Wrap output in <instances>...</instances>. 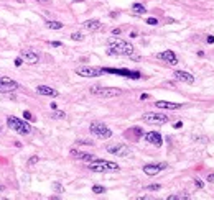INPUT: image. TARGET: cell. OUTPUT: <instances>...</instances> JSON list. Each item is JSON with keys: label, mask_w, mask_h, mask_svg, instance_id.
<instances>
[{"label": "cell", "mask_w": 214, "mask_h": 200, "mask_svg": "<svg viewBox=\"0 0 214 200\" xmlns=\"http://www.w3.org/2000/svg\"><path fill=\"white\" fill-rule=\"evenodd\" d=\"M107 44H109V49H107L109 56H132L135 51V48L130 43L124 41L120 38H109Z\"/></svg>", "instance_id": "obj_1"}, {"label": "cell", "mask_w": 214, "mask_h": 200, "mask_svg": "<svg viewBox=\"0 0 214 200\" xmlns=\"http://www.w3.org/2000/svg\"><path fill=\"white\" fill-rule=\"evenodd\" d=\"M87 169L92 172H117L120 167L117 163H110L104 159H92V161H89Z\"/></svg>", "instance_id": "obj_2"}, {"label": "cell", "mask_w": 214, "mask_h": 200, "mask_svg": "<svg viewBox=\"0 0 214 200\" xmlns=\"http://www.w3.org/2000/svg\"><path fill=\"white\" fill-rule=\"evenodd\" d=\"M7 125H9V128L13 130L15 133H20V135H30L31 133L30 123L25 121V120H20L18 117H9L7 118Z\"/></svg>", "instance_id": "obj_3"}, {"label": "cell", "mask_w": 214, "mask_h": 200, "mask_svg": "<svg viewBox=\"0 0 214 200\" xmlns=\"http://www.w3.org/2000/svg\"><path fill=\"white\" fill-rule=\"evenodd\" d=\"M91 94L97 97H102V99H112V97H119L122 94L120 89L115 87H99V85H92L91 87Z\"/></svg>", "instance_id": "obj_4"}, {"label": "cell", "mask_w": 214, "mask_h": 200, "mask_svg": "<svg viewBox=\"0 0 214 200\" xmlns=\"http://www.w3.org/2000/svg\"><path fill=\"white\" fill-rule=\"evenodd\" d=\"M89 130H91V133L94 136L101 138V139H109L112 136V130L107 125H104V123H99V121H92L91 126H89Z\"/></svg>", "instance_id": "obj_5"}, {"label": "cell", "mask_w": 214, "mask_h": 200, "mask_svg": "<svg viewBox=\"0 0 214 200\" xmlns=\"http://www.w3.org/2000/svg\"><path fill=\"white\" fill-rule=\"evenodd\" d=\"M142 120L148 125H165L168 123V115H163V113H155V112H148V113H143Z\"/></svg>", "instance_id": "obj_6"}, {"label": "cell", "mask_w": 214, "mask_h": 200, "mask_svg": "<svg viewBox=\"0 0 214 200\" xmlns=\"http://www.w3.org/2000/svg\"><path fill=\"white\" fill-rule=\"evenodd\" d=\"M76 74L81 77H99L104 74L102 67H92V66H81L76 67Z\"/></svg>", "instance_id": "obj_7"}, {"label": "cell", "mask_w": 214, "mask_h": 200, "mask_svg": "<svg viewBox=\"0 0 214 200\" xmlns=\"http://www.w3.org/2000/svg\"><path fill=\"white\" fill-rule=\"evenodd\" d=\"M105 149H107V153L117 156V158H125V156L130 154V148L127 144H122V143H119V144H109Z\"/></svg>", "instance_id": "obj_8"}, {"label": "cell", "mask_w": 214, "mask_h": 200, "mask_svg": "<svg viewBox=\"0 0 214 200\" xmlns=\"http://www.w3.org/2000/svg\"><path fill=\"white\" fill-rule=\"evenodd\" d=\"M17 89H18V82H17V80L10 79V77H4V75H0V92H2V94L15 92Z\"/></svg>", "instance_id": "obj_9"}, {"label": "cell", "mask_w": 214, "mask_h": 200, "mask_svg": "<svg viewBox=\"0 0 214 200\" xmlns=\"http://www.w3.org/2000/svg\"><path fill=\"white\" fill-rule=\"evenodd\" d=\"M168 164L166 163H160V164H147V166H143V172L147 175H156L160 171H163V169H166Z\"/></svg>", "instance_id": "obj_10"}, {"label": "cell", "mask_w": 214, "mask_h": 200, "mask_svg": "<svg viewBox=\"0 0 214 200\" xmlns=\"http://www.w3.org/2000/svg\"><path fill=\"white\" fill-rule=\"evenodd\" d=\"M156 58L161 59V61H165V63H168L170 66H176V64H178L176 54H175L173 51H170V49L163 51V53H158V54H156Z\"/></svg>", "instance_id": "obj_11"}, {"label": "cell", "mask_w": 214, "mask_h": 200, "mask_svg": "<svg viewBox=\"0 0 214 200\" xmlns=\"http://www.w3.org/2000/svg\"><path fill=\"white\" fill-rule=\"evenodd\" d=\"M145 141H148L150 144L160 148V146L163 144V138H161V135H160L158 131H148V133L145 135Z\"/></svg>", "instance_id": "obj_12"}, {"label": "cell", "mask_w": 214, "mask_h": 200, "mask_svg": "<svg viewBox=\"0 0 214 200\" xmlns=\"http://www.w3.org/2000/svg\"><path fill=\"white\" fill-rule=\"evenodd\" d=\"M102 71L110 72V74H122L125 77H130V79H140V72H132V71H127V69H109V67H105Z\"/></svg>", "instance_id": "obj_13"}, {"label": "cell", "mask_w": 214, "mask_h": 200, "mask_svg": "<svg viewBox=\"0 0 214 200\" xmlns=\"http://www.w3.org/2000/svg\"><path fill=\"white\" fill-rule=\"evenodd\" d=\"M175 79L180 80V82H185V84H193L194 82V75L189 74L186 71H175Z\"/></svg>", "instance_id": "obj_14"}, {"label": "cell", "mask_w": 214, "mask_h": 200, "mask_svg": "<svg viewBox=\"0 0 214 200\" xmlns=\"http://www.w3.org/2000/svg\"><path fill=\"white\" fill-rule=\"evenodd\" d=\"M21 58L25 59L28 64H38L40 63V56L36 53H33L31 49H23L21 51Z\"/></svg>", "instance_id": "obj_15"}, {"label": "cell", "mask_w": 214, "mask_h": 200, "mask_svg": "<svg viewBox=\"0 0 214 200\" xmlns=\"http://www.w3.org/2000/svg\"><path fill=\"white\" fill-rule=\"evenodd\" d=\"M36 92L40 95H45V97H58L59 95V92L56 90V89L50 87V85H38Z\"/></svg>", "instance_id": "obj_16"}, {"label": "cell", "mask_w": 214, "mask_h": 200, "mask_svg": "<svg viewBox=\"0 0 214 200\" xmlns=\"http://www.w3.org/2000/svg\"><path fill=\"white\" fill-rule=\"evenodd\" d=\"M155 107L156 108H163V110H178V108H181L183 105L173 104V102H165V100H158V102H155Z\"/></svg>", "instance_id": "obj_17"}, {"label": "cell", "mask_w": 214, "mask_h": 200, "mask_svg": "<svg viewBox=\"0 0 214 200\" xmlns=\"http://www.w3.org/2000/svg\"><path fill=\"white\" fill-rule=\"evenodd\" d=\"M69 154L73 156L74 159H81V161H92L94 156L89 154V153H84V151H77V149H71Z\"/></svg>", "instance_id": "obj_18"}, {"label": "cell", "mask_w": 214, "mask_h": 200, "mask_svg": "<svg viewBox=\"0 0 214 200\" xmlns=\"http://www.w3.org/2000/svg\"><path fill=\"white\" fill-rule=\"evenodd\" d=\"M82 25H84V28L89 30V31H97V30L102 28V23L99 20H86Z\"/></svg>", "instance_id": "obj_19"}, {"label": "cell", "mask_w": 214, "mask_h": 200, "mask_svg": "<svg viewBox=\"0 0 214 200\" xmlns=\"http://www.w3.org/2000/svg\"><path fill=\"white\" fill-rule=\"evenodd\" d=\"M45 25H46V28H50V30H61L64 26L61 21H56V20H50V21H46Z\"/></svg>", "instance_id": "obj_20"}, {"label": "cell", "mask_w": 214, "mask_h": 200, "mask_svg": "<svg viewBox=\"0 0 214 200\" xmlns=\"http://www.w3.org/2000/svg\"><path fill=\"white\" fill-rule=\"evenodd\" d=\"M132 10H134L135 13H140V15L147 13V8H145L142 4H134V5H132Z\"/></svg>", "instance_id": "obj_21"}, {"label": "cell", "mask_w": 214, "mask_h": 200, "mask_svg": "<svg viewBox=\"0 0 214 200\" xmlns=\"http://www.w3.org/2000/svg\"><path fill=\"white\" fill-rule=\"evenodd\" d=\"M53 190H55L56 194H63V192H64V187H63V185H61L59 182H55V184H53Z\"/></svg>", "instance_id": "obj_22"}, {"label": "cell", "mask_w": 214, "mask_h": 200, "mask_svg": "<svg viewBox=\"0 0 214 200\" xmlns=\"http://www.w3.org/2000/svg\"><path fill=\"white\" fill-rule=\"evenodd\" d=\"M71 39H73V41H82L84 36H82V33L76 31V33H73V35H71Z\"/></svg>", "instance_id": "obj_23"}, {"label": "cell", "mask_w": 214, "mask_h": 200, "mask_svg": "<svg viewBox=\"0 0 214 200\" xmlns=\"http://www.w3.org/2000/svg\"><path fill=\"white\" fill-rule=\"evenodd\" d=\"M92 192L94 194H104L105 187H102V185H92Z\"/></svg>", "instance_id": "obj_24"}, {"label": "cell", "mask_w": 214, "mask_h": 200, "mask_svg": "<svg viewBox=\"0 0 214 200\" xmlns=\"http://www.w3.org/2000/svg\"><path fill=\"white\" fill-rule=\"evenodd\" d=\"M161 189V185L160 184H150V185H147V190H151V192H156Z\"/></svg>", "instance_id": "obj_25"}, {"label": "cell", "mask_w": 214, "mask_h": 200, "mask_svg": "<svg viewBox=\"0 0 214 200\" xmlns=\"http://www.w3.org/2000/svg\"><path fill=\"white\" fill-rule=\"evenodd\" d=\"M23 118H25V120H28V121H31V120L35 121L33 113H31V112H28V110H25V112H23Z\"/></svg>", "instance_id": "obj_26"}, {"label": "cell", "mask_w": 214, "mask_h": 200, "mask_svg": "<svg viewBox=\"0 0 214 200\" xmlns=\"http://www.w3.org/2000/svg\"><path fill=\"white\" fill-rule=\"evenodd\" d=\"M51 117H53V118H64V117H66V113H64V112H61V110H59V112H55V113H51Z\"/></svg>", "instance_id": "obj_27"}, {"label": "cell", "mask_w": 214, "mask_h": 200, "mask_svg": "<svg viewBox=\"0 0 214 200\" xmlns=\"http://www.w3.org/2000/svg\"><path fill=\"white\" fill-rule=\"evenodd\" d=\"M132 131H134V135H135V136H139V138L143 135L142 128H139V126H134V128H132Z\"/></svg>", "instance_id": "obj_28"}, {"label": "cell", "mask_w": 214, "mask_h": 200, "mask_svg": "<svg viewBox=\"0 0 214 200\" xmlns=\"http://www.w3.org/2000/svg\"><path fill=\"white\" fill-rule=\"evenodd\" d=\"M38 161H40V158H38V156H33V158H30V159H28V166H30V167L35 166V164H36Z\"/></svg>", "instance_id": "obj_29"}, {"label": "cell", "mask_w": 214, "mask_h": 200, "mask_svg": "<svg viewBox=\"0 0 214 200\" xmlns=\"http://www.w3.org/2000/svg\"><path fill=\"white\" fill-rule=\"evenodd\" d=\"M194 187H196V189H203V187H204V182H203L201 179H194Z\"/></svg>", "instance_id": "obj_30"}, {"label": "cell", "mask_w": 214, "mask_h": 200, "mask_svg": "<svg viewBox=\"0 0 214 200\" xmlns=\"http://www.w3.org/2000/svg\"><path fill=\"white\" fill-rule=\"evenodd\" d=\"M147 23L150 26H155V25H158V20L156 18H147Z\"/></svg>", "instance_id": "obj_31"}, {"label": "cell", "mask_w": 214, "mask_h": 200, "mask_svg": "<svg viewBox=\"0 0 214 200\" xmlns=\"http://www.w3.org/2000/svg\"><path fill=\"white\" fill-rule=\"evenodd\" d=\"M193 139H199V143H208V138L206 136H196V135H193Z\"/></svg>", "instance_id": "obj_32"}, {"label": "cell", "mask_w": 214, "mask_h": 200, "mask_svg": "<svg viewBox=\"0 0 214 200\" xmlns=\"http://www.w3.org/2000/svg\"><path fill=\"white\" fill-rule=\"evenodd\" d=\"M50 44L53 46V48H61V46H63V43H61V41H51Z\"/></svg>", "instance_id": "obj_33"}, {"label": "cell", "mask_w": 214, "mask_h": 200, "mask_svg": "<svg viewBox=\"0 0 214 200\" xmlns=\"http://www.w3.org/2000/svg\"><path fill=\"white\" fill-rule=\"evenodd\" d=\"M77 143H79V144H89V146H92V141H86V139H77Z\"/></svg>", "instance_id": "obj_34"}, {"label": "cell", "mask_w": 214, "mask_h": 200, "mask_svg": "<svg viewBox=\"0 0 214 200\" xmlns=\"http://www.w3.org/2000/svg\"><path fill=\"white\" fill-rule=\"evenodd\" d=\"M21 64H23V59H21V58H17V59H15V66H17V67H20Z\"/></svg>", "instance_id": "obj_35"}, {"label": "cell", "mask_w": 214, "mask_h": 200, "mask_svg": "<svg viewBox=\"0 0 214 200\" xmlns=\"http://www.w3.org/2000/svg\"><path fill=\"white\" fill-rule=\"evenodd\" d=\"M122 33V30L120 28H114L112 30V35H114V36H117V35H120Z\"/></svg>", "instance_id": "obj_36"}, {"label": "cell", "mask_w": 214, "mask_h": 200, "mask_svg": "<svg viewBox=\"0 0 214 200\" xmlns=\"http://www.w3.org/2000/svg\"><path fill=\"white\" fill-rule=\"evenodd\" d=\"M206 41L209 43V44H213V43H214V36H211V35H209V36L206 38Z\"/></svg>", "instance_id": "obj_37"}, {"label": "cell", "mask_w": 214, "mask_h": 200, "mask_svg": "<svg viewBox=\"0 0 214 200\" xmlns=\"http://www.w3.org/2000/svg\"><path fill=\"white\" fill-rule=\"evenodd\" d=\"M181 126H183V121H178V123H175V128H181Z\"/></svg>", "instance_id": "obj_38"}, {"label": "cell", "mask_w": 214, "mask_h": 200, "mask_svg": "<svg viewBox=\"0 0 214 200\" xmlns=\"http://www.w3.org/2000/svg\"><path fill=\"white\" fill-rule=\"evenodd\" d=\"M208 180H209V182H214V174H209V175H208Z\"/></svg>", "instance_id": "obj_39"}, {"label": "cell", "mask_w": 214, "mask_h": 200, "mask_svg": "<svg viewBox=\"0 0 214 200\" xmlns=\"http://www.w3.org/2000/svg\"><path fill=\"white\" fill-rule=\"evenodd\" d=\"M140 99H142V100H147L148 95H147V94H142V95H140Z\"/></svg>", "instance_id": "obj_40"}, {"label": "cell", "mask_w": 214, "mask_h": 200, "mask_svg": "<svg viewBox=\"0 0 214 200\" xmlns=\"http://www.w3.org/2000/svg\"><path fill=\"white\" fill-rule=\"evenodd\" d=\"M5 190V187H4V185H0V192H4Z\"/></svg>", "instance_id": "obj_41"}, {"label": "cell", "mask_w": 214, "mask_h": 200, "mask_svg": "<svg viewBox=\"0 0 214 200\" xmlns=\"http://www.w3.org/2000/svg\"><path fill=\"white\" fill-rule=\"evenodd\" d=\"M40 2H45V4H48V2H50V0H40Z\"/></svg>", "instance_id": "obj_42"}, {"label": "cell", "mask_w": 214, "mask_h": 200, "mask_svg": "<svg viewBox=\"0 0 214 200\" xmlns=\"http://www.w3.org/2000/svg\"><path fill=\"white\" fill-rule=\"evenodd\" d=\"M0 131H2V126H0Z\"/></svg>", "instance_id": "obj_43"}]
</instances>
